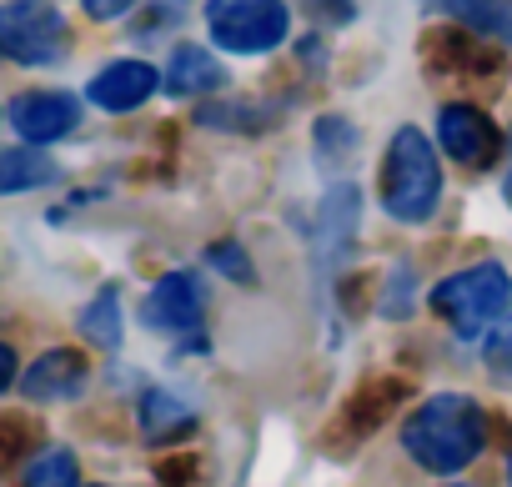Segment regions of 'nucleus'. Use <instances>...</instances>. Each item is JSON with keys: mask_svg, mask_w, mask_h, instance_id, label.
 Wrapping results in <instances>:
<instances>
[{"mask_svg": "<svg viewBox=\"0 0 512 487\" xmlns=\"http://www.w3.org/2000/svg\"><path fill=\"white\" fill-rule=\"evenodd\" d=\"M312 16H327V21H337V26H347L357 11H352V0H312Z\"/></svg>", "mask_w": 512, "mask_h": 487, "instance_id": "27", "label": "nucleus"}, {"mask_svg": "<svg viewBox=\"0 0 512 487\" xmlns=\"http://www.w3.org/2000/svg\"><path fill=\"white\" fill-rule=\"evenodd\" d=\"M16 382H21V357H16L11 342H0V397H6Z\"/></svg>", "mask_w": 512, "mask_h": 487, "instance_id": "25", "label": "nucleus"}, {"mask_svg": "<svg viewBox=\"0 0 512 487\" xmlns=\"http://www.w3.org/2000/svg\"><path fill=\"white\" fill-rule=\"evenodd\" d=\"M427 61L442 76H457V81H502L507 76V56L477 31H432Z\"/></svg>", "mask_w": 512, "mask_h": 487, "instance_id": "8", "label": "nucleus"}, {"mask_svg": "<svg viewBox=\"0 0 512 487\" xmlns=\"http://www.w3.org/2000/svg\"><path fill=\"white\" fill-rule=\"evenodd\" d=\"M357 226H362V191H357L352 181L327 186V196L317 201V231H312L317 267H337V262L352 252Z\"/></svg>", "mask_w": 512, "mask_h": 487, "instance_id": "10", "label": "nucleus"}, {"mask_svg": "<svg viewBox=\"0 0 512 487\" xmlns=\"http://www.w3.org/2000/svg\"><path fill=\"white\" fill-rule=\"evenodd\" d=\"M437 6L487 41H512V0H437Z\"/></svg>", "mask_w": 512, "mask_h": 487, "instance_id": "18", "label": "nucleus"}, {"mask_svg": "<svg viewBox=\"0 0 512 487\" xmlns=\"http://www.w3.org/2000/svg\"><path fill=\"white\" fill-rule=\"evenodd\" d=\"M442 201V166L432 141L417 126H397L382 161V206L402 226H422Z\"/></svg>", "mask_w": 512, "mask_h": 487, "instance_id": "2", "label": "nucleus"}, {"mask_svg": "<svg viewBox=\"0 0 512 487\" xmlns=\"http://www.w3.org/2000/svg\"><path fill=\"white\" fill-rule=\"evenodd\" d=\"M161 86H166L171 96H211V91L226 86V71H221V61H216L206 46H176V51H171V66H166V76H161Z\"/></svg>", "mask_w": 512, "mask_h": 487, "instance_id": "14", "label": "nucleus"}, {"mask_svg": "<svg viewBox=\"0 0 512 487\" xmlns=\"http://www.w3.org/2000/svg\"><path fill=\"white\" fill-rule=\"evenodd\" d=\"M507 482H512V457H507Z\"/></svg>", "mask_w": 512, "mask_h": 487, "instance_id": "29", "label": "nucleus"}, {"mask_svg": "<svg viewBox=\"0 0 512 487\" xmlns=\"http://www.w3.org/2000/svg\"><path fill=\"white\" fill-rule=\"evenodd\" d=\"M196 121L201 126H211V131H262V111H251V106H231V101H216V106H201L196 111Z\"/></svg>", "mask_w": 512, "mask_h": 487, "instance_id": "21", "label": "nucleus"}, {"mask_svg": "<svg viewBox=\"0 0 512 487\" xmlns=\"http://www.w3.org/2000/svg\"><path fill=\"white\" fill-rule=\"evenodd\" d=\"M387 287H392V292L382 297V317H407V307H412V302H407V297H412V292H407V287H412V267H407V262L392 267Z\"/></svg>", "mask_w": 512, "mask_h": 487, "instance_id": "24", "label": "nucleus"}, {"mask_svg": "<svg viewBox=\"0 0 512 487\" xmlns=\"http://www.w3.org/2000/svg\"><path fill=\"white\" fill-rule=\"evenodd\" d=\"M482 447H487V412L467 392H437L402 422V452L437 477L472 467Z\"/></svg>", "mask_w": 512, "mask_h": 487, "instance_id": "1", "label": "nucleus"}, {"mask_svg": "<svg viewBox=\"0 0 512 487\" xmlns=\"http://www.w3.org/2000/svg\"><path fill=\"white\" fill-rule=\"evenodd\" d=\"M437 141H442V151H447L457 166H467V171H487V166L502 161V131H497V121H492L482 106H472V101H447V106L437 111Z\"/></svg>", "mask_w": 512, "mask_h": 487, "instance_id": "6", "label": "nucleus"}, {"mask_svg": "<svg viewBox=\"0 0 512 487\" xmlns=\"http://www.w3.org/2000/svg\"><path fill=\"white\" fill-rule=\"evenodd\" d=\"M91 382V362L76 347H51L21 372L26 402H76Z\"/></svg>", "mask_w": 512, "mask_h": 487, "instance_id": "11", "label": "nucleus"}, {"mask_svg": "<svg viewBox=\"0 0 512 487\" xmlns=\"http://www.w3.org/2000/svg\"><path fill=\"white\" fill-rule=\"evenodd\" d=\"M81 6H86L91 21H121V16L136 6V0H81Z\"/></svg>", "mask_w": 512, "mask_h": 487, "instance_id": "26", "label": "nucleus"}, {"mask_svg": "<svg viewBox=\"0 0 512 487\" xmlns=\"http://www.w3.org/2000/svg\"><path fill=\"white\" fill-rule=\"evenodd\" d=\"M427 302H432V312L457 337L472 342V337H487L507 317V307H512V277L497 262H477V267H462V272L442 277Z\"/></svg>", "mask_w": 512, "mask_h": 487, "instance_id": "3", "label": "nucleus"}, {"mask_svg": "<svg viewBox=\"0 0 512 487\" xmlns=\"http://www.w3.org/2000/svg\"><path fill=\"white\" fill-rule=\"evenodd\" d=\"M206 257H211V267H216L221 277H231V282H256V272H251V262H246V252L236 247V241H216Z\"/></svg>", "mask_w": 512, "mask_h": 487, "instance_id": "23", "label": "nucleus"}, {"mask_svg": "<svg viewBox=\"0 0 512 487\" xmlns=\"http://www.w3.org/2000/svg\"><path fill=\"white\" fill-rule=\"evenodd\" d=\"M206 31L231 56H267L292 36L287 0H206Z\"/></svg>", "mask_w": 512, "mask_h": 487, "instance_id": "4", "label": "nucleus"}, {"mask_svg": "<svg viewBox=\"0 0 512 487\" xmlns=\"http://www.w3.org/2000/svg\"><path fill=\"white\" fill-rule=\"evenodd\" d=\"M76 327H81V337H86L91 347H101V352H116V347H121V337H126V327H121V297H116V287H101V292H96V297L81 307Z\"/></svg>", "mask_w": 512, "mask_h": 487, "instance_id": "17", "label": "nucleus"}, {"mask_svg": "<svg viewBox=\"0 0 512 487\" xmlns=\"http://www.w3.org/2000/svg\"><path fill=\"white\" fill-rule=\"evenodd\" d=\"M362 146V136H357V126L352 121H342V116H322L317 126H312V151H317V161L322 166H347V156Z\"/></svg>", "mask_w": 512, "mask_h": 487, "instance_id": "20", "label": "nucleus"}, {"mask_svg": "<svg viewBox=\"0 0 512 487\" xmlns=\"http://www.w3.org/2000/svg\"><path fill=\"white\" fill-rule=\"evenodd\" d=\"M407 397V382L402 377H377V382H367L362 392H352V402H347V412H342V432L347 437H372L387 417H392V407Z\"/></svg>", "mask_w": 512, "mask_h": 487, "instance_id": "13", "label": "nucleus"}, {"mask_svg": "<svg viewBox=\"0 0 512 487\" xmlns=\"http://www.w3.org/2000/svg\"><path fill=\"white\" fill-rule=\"evenodd\" d=\"M56 181H61V166L41 146H11V151H0V196L46 191Z\"/></svg>", "mask_w": 512, "mask_h": 487, "instance_id": "15", "label": "nucleus"}, {"mask_svg": "<svg viewBox=\"0 0 512 487\" xmlns=\"http://www.w3.org/2000/svg\"><path fill=\"white\" fill-rule=\"evenodd\" d=\"M76 482H81V462L71 447H41L21 467V487H76Z\"/></svg>", "mask_w": 512, "mask_h": 487, "instance_id": "19", "label": "nucleus"}, {"mask_svg": "<svg viewBox=\"0 0 512 487\" xmlns=\"http://www.w3.org/2000/svg\"><path fill=\"white\" fill-rule=\"evenodd\" d=\"M502 196H507V201H512V171H507V186H502Z\"/></svg>", "mask_w": 512, "mask_h": 487, "instance_id": "28", "label": "nucleus"}, {"mask_svg": "<svg viewBox=\"0 0 512 487\" xmlns=\"http://www.w3.org/2000/svg\"><path fill=\"white\" fill-rule=\"evenodd\" d=\"M201 312H206V292H201L196 272H166V277H156V287L141 302V322L151 332H166V337L196 332L201 327Z\"/></svg>", "mask_w": 512, "mask_h": 487, "instance_id": "9", "label": "nucleus"}, {"mask_svg": "<svg viewBox=\"0 0 512 487\" xmlns=\"http://www.w3.org/2000/svg\"><path fill=\"white\" fill-rule=\"evenodd\" d=\"M136 422H141V437H146V442H171V437H181V432L196 427V412H191L176 392L151 387V392H141Z\"/></svg>", "mask_w": 512, "mask_h": 487, "instance_id": "16", "label": "nucleus"}, {"mask_svg": "<svg viewBox=\"0 0 512 487\" xmlns=\"http://www.w3.org/2000/svg\"><path fill=\"white\" fill-rule=\"evenodd\" d=\"M71 46V26L56 0H0V56L16 66H56Z\"/></svg>", "mask_w": 512, "mask_h": 487, "instance_id": "5", "label": "nucleus"}, {"mask_svg": "<svg viewBox=\"0 0 512 487\" xmlns=\"http://www.w3.org/2000/svg\"><path fill=\"white\" fill-rule=\"evenodd\" d=\"M482 362H487V372H492L502 387H512V317H502V322L487 332V342H482Z\"/></svg>", "mask_w": 512, "mask_h": 487, "instance_id": "22", "label": "nucleus"}, {"mask_svg": "<svg viewBox=\"0 0 512 487\" xmlns=\"http://www.w3.org/2000/svg\"><path fill=\"white\" fill-rule=\"evenodd\" d=\"M6 121L26 146H56L81 126V101L71 91H26L6 106Z\"/></svg>", "mask_w": 512, "mask_h": 487, "instance_id": "7", "label": "nucleus"}, {"mask_svg": "<svg viewBox=\"0 0 512 487\" xmlns=\"http://www.w3.org/2000/svg\"><path fill=\"white\" fill-rule=\"evenodd\" d=\"M156 86H161L156 66H146V61H111V66H101L86 81V101L111 111V116H126V111L146 106L156 96Z\"/></svg>", "mask_w": 512, "mask_h": 487, "instance_id": "12", "label": "nucleus"}]
</instances>
